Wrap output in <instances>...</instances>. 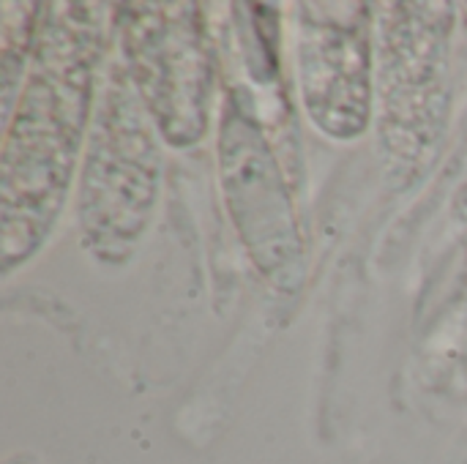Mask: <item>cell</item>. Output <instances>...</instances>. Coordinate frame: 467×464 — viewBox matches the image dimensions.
Listing matches in <instances>:
<instances>
[{"mask_svg": "<svg viewBox=\"0 0 467 464\" xmlns=\"http://www.w3.org/2000/svg\"><path fill=\"white\" fill-rule=\"evenodd\" d=\"M8 464H30V462H25V459H14V462H8Z\"/></svg>", "mask_w": 467, "mask_h": 464, "instance_id": "cell-6", "label": "cell"}, {"mask_svg": "<svg viewBox=\"0 0 467 464\" xmlns=\"http://www.w3.org/2000/svg\"><path fill=\"white\" fill-rule=\"evenodd\" d=\"M304 5L298 68L312 120L331 137H358L369 123L372 46L364 8Z\"/></svg>", "mask_w": 467, "mask_h": 464, "instance_id": "cell-5", "label": "cell"}, {"mask_svg": "<svg viewBox=\"0 0 467 464\" xmlns=\"http://www.w3.org/2000/svg\"><path fill=\"white\" fill-rule=\"evenodd\" d=\"M129 77L167 142L186 148L205 134L211 52L192 3L120 5Z\"/></svg>", "mask_w": 467, "mask_h": 464, "instance_id": "cell-3", "label": "cell"}, {"mask_svg": "<svg viewBox=\"0 0 467 464\" xmlns=\"http://www.w3.org/2000/svg\"><path fill=\"white\" fill-rule=\"evenodd\" d=\"M33 38V71L3 148V271L47 238L88 123L101 27L93 5H47Z\"/></svg>", "mask_w": 467, "mask_h": 464, "instance_id": "cell-1", "label": "cell"}, {"mask_svg": "<svg viewBox=\"0 0 467 464\" xmlns=\"http://www.w3.org/2000/svg\"><path fill=\"white\" fill-rule=\"evenodd\" d=\"M222 183L230 216L265 279L279 287L301 282L304 243L282 172L260 129L238 109L222 126Z\"/></svg>", "mask_w": 467, "mask_h": 464, "instance_id": "cell-4", "label": "cell"}, {"mask_svg": "<svg viewBox=\"0 0 467 464\" xmlns=\"http://www.w3.org/2000/svg\"><path fill=\"white\" fill-rule=\"evenodd\" d=\"M131 85L129 77L115 71L90 134L82 175V230L90 249L104 260L131 252L156 202L159 148Z\"/></svg>", "mask_w": 467, "mask_h": 464, "instance_id": "cell-2", "label": "cell"}]
</instances>
